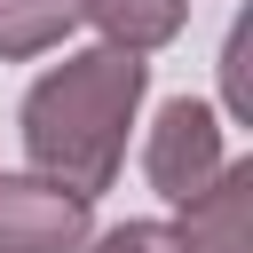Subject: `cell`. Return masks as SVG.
I'll list each match as a JSON object with an SVG mask.
<instances>
[{"label":"cell","instance_id":"6da1fadb","mask_svg":"<svg viewBox=\"0 0 253 253\" xmlns=\"http://www.w3.org/2000/svg\"><path fill=\"white\" fill-rule=\"evenodd\" d=\"M142 87H150V63L126 47H87V55H63L47 79H32V95H24L32 174L95 206L126 158V126H134Z\"/></svg>","mask_w":253,"mask_h":253},{"label":"cell","instance_id":"7a4b0ae2","mask_svg":"<svg viewBox=\"0 0 253 253\" xmlns=\"http://www.w3.org/2000/svg\"><path fill=\"white\" fill-rule=\"evenodd\" d=\"M221 166H229V150H221V119H213L206 103L174 95V103L150 119V142H142V174H150V190L182 206V198H198Z\"/></svg>","mask_w":253,"mask_h":253},{"label":"cell","instance_id":"3957f363","mask_svg":"<svg viewBox=\"0 0 253 253\" xmlns=\"http://www.w3.org/2000/svg\"><path fill=\"white\" fill-rule=\"evenodd\" d=\"M87 198L40 174H0V253H87Z\"/></svg>","mask_w":253,"mask_h":253},{"label":"cell","instance_id":"277c9868","mask_svg":"<svg viewBox=\"0 0 253 253\" xmlns=\"http://www.w3.org/2000/svg\"><path fill=\"white\" fill-rule=\"evenodd\" d=\"M174 245L182 253H253V158H229L198 198H182Z\"/></svg>","mask_w":253,"mask_h":253},{"label":"cell","instance_id":"5b68a950","mask_svg":"<svg viewBox=\"0 0 253 253\" xmlns=\"http://www.w3.org/2000/svg\"><path fill=\"white\" fill-rule=\"evenodd\" d=\"M190 0H79V24L103 32V47H126V55H150L182 32Z\"/></svg>","mask_w":253,"mask_h":253},{"label":"cell","instance_id":"8992f818","mask_svg":"<svg viewBox=\"0 0 253 253\" xmlns=\"http://www.w3.org/2000/svg\"><path fill=\"white\" fill-rule=\"evenodd\" d=\"M71 24H79V0H0V63L63 47Z\"/></svg>","mask_w":253,"mask_h":253},{"label":"cell","instance_id":"52a82bcc","mask_svg":"<svg viewBox=\"0 0 253 253\" xmlns=\"http://www.w3.org/2000/svg\"><path fill=\"white\" fill-rule=\"evenodd\" d=\"M245 55H253V24H237V32H229V47H221V95H229V111H237V119H253V79H245Z\"/></svg>","mask_w":253,"mask_h":253},{"label":"cell","instance_id":"ba28073f","mask_svg":"<svg viewBox=\"0 0 253 253\" xmlns=\"http://www.w3.org/2000/svg\"><path fill=\"white\" fill-rule=\"evenodd\" d=\"M87 253H182V245H174L166 221H119V229H103Z\"/></svg>","mask_w":253,"mask_h":253}]
</instances>
